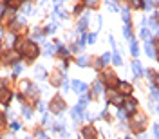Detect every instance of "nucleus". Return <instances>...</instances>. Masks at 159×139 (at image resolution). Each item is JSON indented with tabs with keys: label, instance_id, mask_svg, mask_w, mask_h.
I'll return each instance as SVG.
<instances>
[{
	"label": "nucleus",
	"instance_id": "1",
	"mask_svg": "<svg viewBox=\"0 0 159 139\" xmlns=\"http://www.w3.org/2000/svg\"><path fill=\"white\" fill-rule=\"evenodd\" d=\"M15 49L18 51V53L24 56V58H27L29 62L31 60H34L36 56H38V45L33 42V40H27V42H20L18 38H16V43H15Z\"/></svg>",
	"mask_w": 159,
	"mask_h": 139
},
{
	"label": "nucleus",
	"instance_id": "2",
	"mask_svg": "<svg viewBox=\"0 0 159 139\" xmlns=\"http://www.w3.org/2000/svg\"><path fill=\"white\" fill-rule=\"evenodd\" d=\"M4 60H6V63H9V65H15V63H18V60H22V54L15 49V47H11L9 51L6 53V56H4Z\"/></svg>",
	"mask_w": 159,
	"mask_h": 139
},
{
	"label": "nucleus",
	"instance_id": "3",
	"mask_svg": "<svg viewBox=\"0 0 159 139\" xmlns=\"http://www.w3.org/2000/svg\"><path fill=\"white\" fill-rule=\"evenodd\" d=\"M49 108H51V112L53 114H62L64 112V108H65V103H64V99L60 96H56L51 99V105H49Z\"/></svg>",
	"mask_w": 159,
	"mask_h": 139
},
{
	"label": "nucleus",
	"instance_id": "4",
	"mask_svg": "<svg viewBox=\"0 0 159 139\" xmlns=\"http://www.w3.org/2000/svg\"><path fill=\"white\" fill-rule=\"evenodd\" d=\"M132 127H134V130H143L147 127V118L143 114H136L132 119Z\"/></svg>",
	"mask_w": 159,
	"mask_h": 139
},
{
	"label": "nucleus",
	"instance_id": "5",
	"mask_svg": "<svg viewBox=\"0 0 159 139\" xmlns=\"http://www.w3.org/2000/svg\"><path fill=\"white\" fill-rule=\"evenodd\" d=\"M103 80H105V83L108 87H116L119 81H117V78H116V74L112 72V71H105L103 72Z\"/></svg>",
	"mask_w": 159,
	"mask_h": 139
},
{
	"label": "nucleus",
	"instance_id": "6",
	"mask_svg": "<svg viewBox=\"0 0 159 139\" xmlns=\"http://www.w3.org/2000/svg\"><path fill=\"white\" fill-rule=\"evenodd\" d=\"M15 15H16V9L7 6V7H6V11L2 13V22H9V24H11V22L15 20Z\"/></svg>",
	"mask_w": 159,
	"mask_h": 139
},
{
	"label": "nucleus",
	"instance_id": "7",
	"mask_svg": "<svg viewBox=\"0 0 159 139\" xmlns=\"http://www.w3.org/2000/svg\"><path fill=\"white\" fill-rule=\"evenodd\" d=\"M107 98H108V103H112V105H117V107L123 103V98H121V94H117V92H114V90H108Z\"/></svg>",
	"mask_w": 159,
	"mask_h": 139
},
{
	"label": "nucleus",
	"instance_id": "8",
	"mask_svg": "<svg viewBox=\"0 0 159 139\" xmlns=\"http://www.w3.org/2000/svg\"><path fill=\"white\" fill-rule=\"evenodd\" d=\"M71 85H73V90H74L76 94H83L85 90H87V83L85 81H80V80H74Z\"/></svg>",
	"mask_w": 159,
	"mask_h": 139
},
{
	"label": "nucleus",
	"instance_id": "9",
	"mask_svg": "<svg viewBox=\"0 0 159 139\" xmlns=\"http://www.w3.org/2000/svg\"><path fill=\"white\" fill-rule=\"evenodd\" d=\"M11 96H13V94H11L9 89H0V103H2V105H6V107H7V105H9Z\"/></svg>",
	"mask_w": 159,
	"mask_h": 139
},
{
	"label": "nucleus",
	"instance_id": "10",
	"mask_svg": "<svg viewBox=\"0 0 159 139\" xmlns=\"http://www.w3.org/2000/svg\"><path fill=\"white\" fill-rule=\"evenodd\" d=\"M89 13H85L83 16H82V20L78 22V33H85V29H87V25H89Z\"/></svg>",
	"mask_w": 159,
	"mask_h": 139
},
{
	"label": "nucleus",
	"instance_id": "11",
	"mask_svg": "<svg viewBox=\"0 0 159 139\" xmlns=\"http://www.w3.org/2000/svg\"><path fill=\"white\" fill-rule=\"evenodd\" d=\"M117 87H119V92H121V94H125V96H130V94H132V85H128L125 81H119Z\"/></svg>",
	"mask_w": 159,
	"mask_h": 139
},
{
	"label": "nucleus",
	"instance_id": "12",
	"mask_svg": "<svg viewBox=\"0 0 159 139\" xmlns=\"http://www.w3.org/2000/svg\"><path fill=\"white\" fill-rule=\"evenodd\" d=\"M20 112H22V116H24L25 119H31L33 118V108L29 107V105H25V103H22Z\"/></svg>",
	"mask_w": 159,
	"mask_h": 139
},
{
	"label": "nucleus",
	"instance_id": "13",
	"mask_svg": "<svg viewBox=\"0 0 159 139\" xmlns=\"http://www.w3.org/2000/svg\"><path fill=\"white\" fill-rule=\"evenodd\" d=\"M82 136H83V139H94L96 137V130L92 128V127H85L83 132H82Z\"/></svg>",
	"mask_w": 159,
	"mask_h": 139
},
{
	"label": "nucleus",
	"instance_id": "14",
	"mask_svg": "<svg viewBox=\"0 0 159 139\" xmlns=\"http://www.w3.org/2000/svg\"><path fill=\"white\" fill-rule=\"evenodd\" d=\"M34 74H36L38 80H45V78H47V72H45L43 65H36V67H34Z\"/></svg>",
	"mask_w": 159,
	"mask_h": 139
},
{
	"label": "nucleus",
	"instance_id": "15",
	"mask_svg": "<svg viewBox=\"0 0 159 139\" xmlns=\"http://www.w3.org/2000/svg\"><path fill=\"white\" fill-rule=\"evenodd\" d=\"M123 103H125V110H127V112H134V110H136V107H138V105H136V101H134L132 98L125 99Z\"/></svg>",
	"mask_w": 159,
	"mask_h": 139
},
{
	"label": "nucleus",
	"instance_id": "16",
	"mask_svg": "<svg viewBox=\"0 0 159 139\" xmlns=\"http://www.w3.org/2000/svg\"><path fill=\"white\" fill-rule=\"evenodd\" d=\"M71 116L76 119V121H80V119L85 116V110H82V108H78V107H74L73 110H71Z\"/></svg>",
	"mask_w": 159,
	"mask_h": 139
},
{
	"label": "nucleus",
	"instance_id": "17",
	"mask_svg": "<svg viewBox=\"0 0 159 139\" xmlns=\"http://www.w3.org/2000/svg\"><path fill=\"white\" fill-rule=\"evenodd\" d=\"M42 38H43V31L36 27V29L33 31V34H31V40L33 42H42Z\"/></svg>",
	"mask_w": 159,
	"mask_h": 139
},
{
	"label": "nucleus",
	"instance_id": "18",
	"mask_svg": "<svg viewBox=\"0 0 159 139\" xmlns=\"http://www.w3.org/2000/svg\"><path fill=\"white\" fill-rule=\"evenodd\" d=\"M101 92H103V83H101V81H96L94 85H92V96H99V94H101Z\"/></svg>",
	"mask_w": 159,
	"mask_h": 139
},
{
	"label": "nucleus",
	"instance_id": "19",
	"mask_svg": "<svg viewBox=\"0 0 159 139\" xmlns=\"http://www.w3.org/2000/svg\"><path fill=\"white\" fill-rule=\"evenodd\" d=\"M43 45H45V47H43V54H47V56H49V54H54L56 49H58L56 43H54V45H51V43H43Z\"/></svg>",
	"mask_w": 159,
	"mask_h": 139
},
{
	"label": "nucleus",
	"instance_id": "20",
	"mask_svg": "<svg viewBox=\"0 0 159 139\" xmlns=\"http://www.w3.org/2000/svg\"><path fill=\"white\" fill-rule=\"evenodd\" d=\"M132 71H134V74L136 76H143V67L139 63V60H134V63H132Z\"/></svg>",
	"mask_w": 159,
	"mask_h": 139
},
{
	"label": "nucleus",
	"instance_id": "21",
	"mask_svg": "<svg viewBox=\"0 0 159 139\" xmlns=\"http://www.w3.org/2000/svg\"><path fill=\"white\" fill-rule=\"evenodd\" d=\"M130 53H132V56H134V58H138L139 49H138V43H136V40H134V38H130Z\"/></svg>",
	"mask_w": 159,
	"mask_h": 139
},
{
	"label": "nucleus",
	"instance_id": "22",
	"mask_svg": "<svg viewBox=\"0 0 159 139\" xmlns=\"http://www.w3.org/2000/svg\"><path fill=\"white\" fill-rule=\"evenodd\" d=\"M22 72H24V65H22L20 62L13 65V76H15V78H16V76H20Z\"/></svg>",
	"mask_w": 159,
	"mask_h": 139
},
{
	"label": "nucleus",
	"instance_id": "23",
	"mask_svg": "<svg viewBox=\"0 0 159 139\" xmlns=\"http://www.w3.org/2000/svg\"><path fill=\"white\" fill-rule=\"evenodd\" d=\"M87 105H89V98L83 96V98H80V101H78V105H76V107L82 108V110H85V108H87Z\"/></svg>",
	"mask_w": 159,
	"mask_h": 139
},
{
	"label": "nucleus",
	"instance_id": "24",
	"mask_svg": "<svg viewBox=\"0 0 159 139\" xmlns=\"http://www.w3.org/2000/svg\"><path fill=\"white\" fill-rule=\"evenodd\" d=\"M110 60H112V54L105 53L103 56H101V60H99V63H101V67H103V65H108V63H110Z\"/></svg>",
	"mask_w": 159,
	"mask_h": 139
},
{
	"label": "nucleus",
	"instance_id": "25",
	"mask_svg": "<svg viewBox=\"0 0 159 139\" xmlns=\"http://www.w3.org/2000/svg\"><path fill=\"white\" fill-rule=\"evenodd\" d=\"M76 63L80 65V67H87V65H89V56H80V58L76 60Z\"/></svg>",
	"mask_w": 159,
	"mask_h": 139
},
{
	"label": "nucleus",
	"instance_id": "26",
	"mask_svg": "<svg viewBox=\"0 0 159 139\" xmlns=\"http://www.w3.org/2000/svg\"><path fill=\"white\" fill-rule=\"evenodd\" d=\"M65 74H62V72H54V78H53V81H51V83H53L54 87L56 85H60V81H62V78H64Z\"/></svg>",
	"mask_w": 159,
	"mask_h": 139
},
{
	"label": "nucleus",
	"instance_id": "27",
	"mask_svg": "<svg viewBox=\"0 0 159 139\" xmlns=\"http://www.w3.org/2000/svg\"><path fill=\"white\" fill-rule=\"evenodd\" d=\"M145 53L148 54L150 58H152V56H156V51H154V45H152V43H147V45H145Z\"/></svg>",
	"mask_w": 159,
	"mask_h": 139
},
{
	"label": "nucleus",
	"instance_id": "28",
	"mask_svg": "<svg viewBox=\"0 0 159 139\" xmlns=\"http://www.w3.org/2000/svg\"><path fill=\"white\" fill-rule=\"evenodd\" d=\"M127 116H128V112L125 110V108L119 107V110H117V118L121 119V121H125V119H127Z\"/></svg>",
	"mask_w": 159,
	"mask_h": 139
},
{
	"label": "nucleus",
	"instance_id": "29",
	"mask_svg": "<svg viewBox=\"0 0 159 139\" xmlns=\"http://www.w3.org/2000/svg\"><path fill=\"white\" fill-rule=\"evenodd\" d=\"M121 16H123V22H125V24H130V13H128L127 7L121 11Z\"/></svg>",
	"mask_w": 159,
	"mask_h": 139
},
{
	"label": "nucleus",
	"instance_id": "30",
	"mask_svg": "<svg viewBox=\"0 0 159 139\" xmlns=\"http://www.w3.org/2000/svg\"><path fill=\"white\" fill-rule=\"evenodd\" d=\"M54 29H56V24H49V25L43 29V34H53Z\"/></svg>",
	"mask_w": 159,
	"mask_h": 139
},
{
	"label": "nucleus",
	"instance_id": "31",
	"mask_svg": "<svg viewBox=\"0 0 159 139\" xmlns=\"http://www.w3.org/2000/svg\"><path fill=\"white\" fill-rule=\"evenodd\" d=\"M107 7H108L110 11H119V7H117V4L114 2V0H108V2H107Z\"/></svg>",
	"mask_w": 159,
	"mask_h": 139
},
{
	"label": "nucleus",
	"instance_id": "32",
	"mask_svg": "<svg viewBox=\"0 0 159 139\" xmlns=\"http://www.w3.org/2000/svg\"><path fill=\"white\" fill-rule=\"evenodd\" d=\"M130 7H143V0H128Z\"/></svg>",
	"mask_w": 159,
	"mask_h": 139
},
{
	"label": "nucleus",
	"instance_id": "33",
	"mask_svg": "<svg viewBox=\"0 0 159 139\" xmlns=\"http://www.w3.org/2000/svg\"><path fill=\"white\" fill-rule=\"evenodd\" d=\"M112 62H114L116 65H123V60H121V56H119L117 53L112 54Z\"/></svg>",
	"mask_w": 159,
	"mask_h": 139
},
{
	"label": "nucleus",
	"instance_id": "34",
	"mask_svg": "<svg viewBox=\"0 0 159 139\" xmlns=\"http://www.w3.org/2000/svg\"><path fill=\"white\" fill-rule=\"evenodd\" d=\"M141 38H143V40H150V31L148 29H141Z\"/></svg>",
	"mask_w": 159,
	"mask_h": 139
},
{
	"label": "nucleus",
	"instance_id": "35",
	"mask_svg": "<svg viewBox=\"0 0 159 139\" xmlns=\"http://www.w3.org/2000/svg\"><path fill=\"white\" fill-rule=\"evenodd\" d=\"M98 2H99V0H85V6H87V7H96Z\"/></svg>",
	"mask_w": 159,
	"mask_h": 139
},
{
	"label": "nucleus",
	"instance_id": "36",
	"mask_svg": "<svg viewBox=\"0 0 159 139\" xmlns=\"http://www.w3.org/2000/svg\"><path fill=\"white\" fill-rule=\"evenodd\" d=\"M123 34H125L127 38H132V34H130V24H125V29H123Z\"/></svg>",
	"mask_w": 159,
	"mask_h": 139
},
{
	"label": "nucleus",
	"instance_id": "37",
	"mask_svg": "<svg viewBox=\"0 0 159 139\" xmlns=\"http://www.w3.org/2000/svg\"><path fill=\"white\" fill-rule=\"evenodd\" d=\"M6 121H7V118H6L4 114H0V130L6 128Z\"/></svg>",
	"mask_w": 159,
	"mask_h": 139
},
{
	"label": "nucleus",
	"instance_id": "38",
	"mask_svg": "<svg viewBox=\"0 0 159 139\" xmlns=\"http://www.w3.org/2000/svg\"><path fill=\"white\" fill-rule=\"evenodd\" d=\"M96 38H98V36H96V33H91V34L87 36V42H89V43H94Z\"/></svg>",
	"mask_w": 159,
	"mask_h": 139
},
{
	"label": "nucleus",
	"instance_id": "39",
	"mask_svg": "<svg viewBox=\"0 0 159 139\" xmlns=\"http://www.w3.org/2000/svg\"><path fill=\"white\" fill-rule=\"evenodd\" d=\"M38 110H40V112H45V110H47V105H45L43 101H38Z\"/></svg>",
	"mask_w": 159,
	"mask_h": 139
},
{
	"label": "nucleus",
	"instance_id": "40",
	"mask_svg": "<svg viewBox=\"0 0 159 139\" xmlns=\"http://www.w3.org/2000/svg\"><path fill=\"white\" fill-rule=\"evenodd\" d=\"M11 128L13 130H20V123H18V121H11Z\"/></svg>",
	"mask_w": 159,
	"mask_h": 139
},
{
	"label": "nucleus",
	"instance_id": "41",
	"mask_svg": "<svg viewBox=\"0 0 159 139\" xmlns=\"http://www.w3.org/2000/svg\"><path fill=\"white\" fill-rule=\"evenodd\" d=\"M152 96L156 98V99H159V90H157V87H154V89H152Z\"/></svg>",
	"mask_w": 159,
	"mask_h": 139
},
{
	"label": "nucleus",
	"instance_id": "42",
	"mask_svg": "<svg viewBox=\"0 0 159 139\" xmlns=\"http://www.w3.org/2000/svg\"><path fill=\"white\" fill-rule=\"evenodd\" d=\"M154 137L159 139V125H154Z\"/></svg>",
	"mask_w": 159,
	"mask_h": 139
},
{
	"label": "nucleus",
	"instance_id": "43",
	"mask_svg": "<svg viewBox=\"0 0 159 139\" xmlns=\"http://www.w3.org/2000/svg\"><path fill=\"white\" fill-rule=\"evenodd\" d=\"M36 136H38L40 139H49V137H47V136H45V134L42 132V130H38V132H36Z\"/></svg>",
	"mask_w": 159,
	"mask_h": 139
},
{
	"label": "nucleus",
	"instance_id": "44",
	"mask_svg": "<svg viewBox=\"0 0 159 139\" xmlns=\"http://www.w3.org/2000/svg\"><path fill=\"white\" fill-rule=\"evenodd\" d=\"M152 80H154V83H156V87L159 89V74H157V72H156V76H154Z\"/></svg>",
	"mask_w": 159,
	"mask_h": 139
},
{
	"label": "nucleus",
	"instance_id": "45",
	"mask_svg": "<svg viewBox=\"0 0 159 139\" xmlns=\"http://www.w3.org/2000/svg\"><path fill=\"white\" fill-rule=\"evenodd\" d=\"M62 87H64V90H65V92L69 90V83H67V78H65V81H64V83H62Z\"/></svg>",
	"mask_w": 159,
	"mask_h": 139
},
{
	"label": "nucleus",
	"instance_id": "46",
	"mask_svg": "<svg viewBox=\"0 0 159 139\" xmlns=\"http://www.w3.org/2000/svg\"><path fill=\"white\" fill-rule=\"evenodd\" d=\"M143 7H145V9H152V4H150V2H147V4H143Z\"/></svg>",
	"mask_w": 159,
	"mask_h": 139
},
{
	"label": "nucleus",
	"instance_id": "47",
	"mask_svg": "<svg viewBox=\"0 0 159 139\" xmlns=\"http://www.w3.org/2000/svg\"><path fill=\"white\" fill-rule=\"evenodd\" d=\"M2 56H4V49H2V43H0V60H2Z\"/></svg>",
	"mask_w": 159,
	"mask_h": 139
},
{
	"label": "nucleus",
	"instance_id": "48",
	"mask_svg": "<svg viewBox=\"0 0 159 139\" xmlns=\"http://www.w3.org/2000/svg\"><path fill=\"white\" fill-rule=\"evenodd\" d=\"M0 38H4V29L0 27Z\"/></svg>",
	"mask_w": 159,
	"mask_h": 139
},
{
	"label": "nucleus",
	"instance_id": "49",
	"mask_svg": "<svg viewBox=\"0 0 159 139\" xmlns=\"http://www.w3.org/2000/svg\"><path fill=\"white\" fill-rule=\"evenodd\" d=\"M139 139H148V137H147V136H141V137H139Z\"/></svg>",
	"mask_w": 159,
	"mask_h": 139
},
{
	"label": "nucleus",
	"instance_id": "50",
	"mask_svg": "<svg viewBox=\"0 0 159 139\" xmlns=\"http://www.w3.org/2000/svg\"><path fill=\"white\" fill-rule=\"evenodd\" d=\"M42 4H45V0H42Z\"/></svg>",
	"mask_w": 159,
	"mask_h": 139
},
{
	"label": "nucleus",
	"instance_id": "51",
	"mask_svg": "<svg viewBox=\"0 0 159 139\" xmlns=\"http://www.w3.org/2000/svg\"><path fill=\"white\" fill-rule=\"evenodd\" d=\"M157 60H159V54H157Z\"/></svg>",
	"mask_w": 159,
	"mask_h": 139
},
{
	"label": "nucleus",
	"instance_id": "52",
	"mask_svg": "<svg viewBox=\"0 0 159 139\" xmlns=\"http://www.w3.org/2000/svg\"><path fill=\"white\" fill-rule=\"evenodd\" d=\"M157 112H159V107H157Z\"/></svg>",
	"mask_w": 159,
	"mask_h": 139
},
{
	"label": "nucleus",
	"instance_id": "53",
	"mask_svg": "<svg viewBox=\"0 0 159 139\" xmlns=\"http://www.w3.org/2000/svg\"><path fill=\"white\" fill-rule=\"evenodd\" d=\"M27 139H31V137H27Z\"/></svg>",
	"mask_w": 159,
	"mask_h": 139
},
{
	"label": "nucleus",
	"instance_id": "54",
	"mask_svg": "<svg viewBox=\"0 0 159 139\" xmlns=\"http://www.w3.org/2000/svg\"><path fill=\"white\" fill-rule=\"evenodd\" d=\"M6 2H7V0H6Z\"/></svg>",
	"mask_w": 159,
	"mask_h": 139
}]
</instances>
